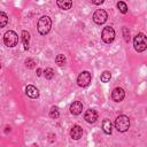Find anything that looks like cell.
<instances>
[{
	"mask_svg": "<svg viewBox=\"0 0 147 147\" xmlns=\"http://www.w3.org/2000/svg\"><path fill=\"white\" fill-rule=\"evenodd\" d=\"M51 26H52V20L48 17V16H41L38 21V24H37V29H38V32L42 36L47 34L51 30Z\"/></svg>",
	"mask_w": 147,
	"mask_h": 147,
	"instance_id": "obj_1",
	"label": "cell"
},
{
	"mask_svg": "<svg viewBox=\"0 0 147 147\" xmlns=\"http://www.w3.org/2000/svg\"><path fill=\"white\" fill-rule=\"evenodd\" d=\"M115 127L118 132H126L130 127V118L125 115H119L115 119Z\"/></svg>",
	"mask_w": 147,
	"mask_h": 147,
	"instance_id": "obj_2",
	"label": "cell"
},
{
	"mask_svg": "<svg viewBox=\"0 0 147 147\" xmlns=\"http://www.w3.org/2000/svg\"><path fill=\"white\" fill-rule=\"evenodd\" d=\"M133 46H134V49L138 53H141V52L146 51V48H147V39H146V36L144 33H138L134 37V39H133Z\"/></svg>",
	"mask_w": 147,
	"mask_h": 147,
	"instance_id": "obj_3",
	"label": "cell"
},
{
	"mask_svg": "<svg viewBox=\"0 0 147 147\" xmlns=\"http://www.w3.org/2000/svg\"><path fill=\"white\" fill-rule=\"evenodd\" d=\"M3 42L7 47H15L18 42V36L15 31L9 30L3 34Z\"/></svg>",
	"mask_w": 147,
	"mask_h": 147,
	"instance_id": "obj_4",
	"label": "cell"
},
{
	"mask_svg": "<svg viewBox=\"0 0 147 147\" xmlns=\"http://www.w3.org/2000/svg\"><path fill=\"white\" fill-rule=\"evenodd\" d=\"M101 38L106 44H110L114 41L115 39V30L111 26H106L103 28L102 32H101Z\"/></svg>",
	"mask_w": 147,
	"mask_h": 147,
	"instance_id": "obj_5",
	"label": "cell"
},
{
	"mask_svg": "<svg viewBox=\"0 0 147 147\" xmlns=\"http://www.w3.org/2000/svg\"><path fill=\"white\" fill-rule=\"evenodd\" d=\"M91 83V74L88 71H82L79 75H78V78H77V84L78 86L80 87H86L88 86Z\"/></svg>",
	"mask_w": 147,
	"mask_h": 147,
	"instance_id": "obj_6",
	"label": "cell"
},
{
	"mask_svg": "<svg viewBox=\"0 0 147 147\" xmlns=\"http://www.w3.org/2000/svg\"><path fill=\"white\" fill-rule=\"evenodd\" d=\"M107 18H108V14H107V11L105 9H98L93 14V21L96 24H100V25L103 24L107 21Z\"/></svg>",
	"mask_w": 147,
	"mask_h": 147,
	"instance_id": "obj_7",
	"label": "cell"
},
{
	"mask_svg": "<svg viewBox=\"0 0 147 147\" xmlns=\"http://www.w3.org/2000/svg\"><path fill=\"white\" fill-rule=\"evenodd\" d=\"M124 96H125V92H124V90H123L122 87H116V88H114V91L111 92V99H113L115 102H121V101H123Z\"/></svg>",
	"mask_w": 147,
	"mask_h": 147,
	"instance_id": "obj_8",
	"label": "cell"
},
{
	"mask_svg": "<svg viewBox=\"0 0 147 147\" xmlns=\"http://www.w3.org/2000/svg\"><path fill=\"white\" fill-rule=\"evenodd\" d=\"M82 136H83V129L79 125H74L70 130V137L74 140H78L82 138Z\"/></svg>",
	"mask_w": 147,
	"mask_h": 147,
	"instance_id": "obj_9",
	"label": "cell"
},
{
	"mask_svg": "<svg viewBox=\"0 0 147 147\" xmlns=\"http://www.w3.org/2000/svg\"><path fill=\"white\" fill-rule=\"evenodd\" d=\"M84 118L87 123H94L98 119V113L94 109H88V110H86Z\"/></svg>",
	"mask_w": 147,
	"mask_h": 147,
	"instance_id": "obj_10",
	"label": "cell"
},
{
	"mask_svg": "<svg viewBox=\"0 0 147 147\" xmlns=\"http://www.w3.org/2000/svg\"><path fill=\"white\" fill-rule=\"evenodd\" d=\"M25 93H26V95H28L29 98H31V99H36V98L39 96V91H38V88H37L36 86H33V85H28V86L25 87Z\"/></svg>",
	"mask_w": 147,
	"mask_h": 147,
	"instance_id": "obj_11",
	"label": "cell"
},
{
	"mask_svg": "<svg viewBox=\"0 0 147 147\" xmlns=\"http://www.w3.org/2000/svg\"><path fill=\"white\" fill-rule=\"evenodd\" d=\"M83 110V105L80 101H74L70 106V113L72 115H79Z\"/></svg>",
	"mask_w": 147,
	"mask_h": 147,
	"instance_id": "obj_12",
	"label": "cell"
},
{
	"mask_svg": "<svg viewBox=\"0 0 147 147\" xmlns=\"http://www.w3.org/2000/svg\"><path fill=\"white\" fill-rule=\"evenodd\" d=\"M56 3L62 10H68L72 6V0H56Z\"/></svg>",
	"mask_w": 147,
	"mask_h": 147,
	"instance_id": "obj_13",
	"label": "cell"
},
{
	"mask_svg": "<svg viewBox=\"0 0 147 147\" xmlns=\"http://www.w3.org/2000/svg\"><path fill=\"white\" fill-rule=\"evenodd\" d=\"M102 130H103V132H105L106 134H111L113 127H111V122H110V119H108V118L103 119V122H102Z\"/></svg>",
	"mask_w": 147,
	"mask_h": 147,
	"instance_id": "obj_14",
	"label": "cell"
},
{
	"mask_svg": "<svg viewBox=\"0 0 147 147\" xmlns=\"http://www.w3.org/2000/svg\"><path fill=\"white\" fill-rule=\"evenodd\" d=\"M21 37H22V42H23V45H24V49H29V41H30V33H29L28 31H25V30H23V31H22V34H21Z\"/></svg>",
	"mask_w": 147,
	"mask_h": 147,
	"instance_id": "obj_15",
	"label": "cell"
},
{
	"mask_svg": "<svg viewBox=\"0 0 147 147\" xmlns=\"http://www.w3.org/2000/svg\"><path fill=\"white\" fill-rule=\"evenodd\" d=\"M65 56L63 55V54H59L56 57H55V63L57 64V65H60V67H63L64 64H65Z\"/></svg>",
	"mask_w": 147,
	"mask_h": 147,
	"instance_id": "obj_16",
	"label": "cell"
},
{
	"mask_svg": "<svg viewBox=\"0 0 147 147\" xmlns=\"http://www.w3.org/2000/svg\"><path fill=\"white\" fill-rule=\"evenodd\" d=\"M7 23H8V16L3 11H0V28L6 26Z\"/></svg>",
	"mask_w": 147,
	"mask_h": 147,
	"instance_id": "obj_17",
	"label": "cell"
},
{
	"mask_svg": "<svg viewBox=\"0 0 147 147\" xmlns=\"http://www.w3.org/2000/svg\"><path fill=\"white\" fill-rule=\"evenodd\" d=\"M110 78H111V74L109 71H103L100 76V79L102 83H108L110 80Z\"/></svg>",
	"mask_w": 147,
	"mask_h": 147,
	"instance_id": "obj_18",
	"label": "cell"
},
{
	"mask_svg": "<svg viewBox=\"0 0 147 147\" xmlns=\"http://www.w3.org/2000/svg\"><path fill=\"white\" fill-rule=\"evenodd\" d=\"M49 116H51L53 119L59 118V116H60V111H59L57 107H52V108H51V110H49Z\"/></svg>",
	"mask_w": 147,
	"mask_h": 147,
	"instance_id": "obj_19",
	"label": "cell"
},
{
	"mask_svg": "<svg viewBox=\"0 0 147 147\" xmlns=\"http://www.w3.org/2000/svg\"><path fill=\"white\" fill-rule=\"evenodd\" d=\"M117 8H118V10H119L122 14H126V11H127V6H126V3H125L124 1L117 2Z\"/></svg>",
	"mask_w": 147,
	"mask_h": 147,
	"instance_id": "obj_20",
	"label": "cell"
},
{
	"mask_svg": "<svg viewBox=\"0 0 147 147\" xmlns=\"http://www.w3.org/2000/svg\"><path fill=\"white\" fill-rule=\"evenodd\" d=\"M44 74H45L46 79H52L53 76H54V71H53V69H51V68H46V69L44 70Z\"/></svg>",
	"mask_w": 147,
	"mask_h": 147,
	"instance_id": "obj_21",
	"label": "cell"
},
{
	"mask_svg": "<svg viewBox=\"0 0 147 147\" xmlns=\"http://www.w3.org/2000/svg\"><path fill=\"white\" fill-rule=\"evenodd\" d=\"M25 64H26V67H28L29 69H32V68L34 67L36 62H34L32 59H26V60H25Z\"/></svg>",
	"mask_w": 147,
	"mask_h": 147,
	"instance_id": "obj_22",
	"label": "cell"
},
{
	"mask_svg": "<svg viewBox=\"0 0 147 147\" xmlns=\"http://www.w3.org/2000/svg\"><path fill=\"white\" fill-rule=\"evenodd\" d=\"M123 34H124V39L125 41H129L130 40V32L126 28H123Z\"/></svg>",
	"mask_w": 147,
	"mask_h": 147,
	"instance_id": "obj_23",
	"label": "cell"
},
{
	"mask_svg": "<svg viewBox=\"0 0 147 147\" xmlns=\"http://www.w3.org/2000/svg\"><path fill=\"white\" fill-rule=\"evenodd\" d=\"M91 1H92V3H94V5H96V6H98V5H101L105 0H91Z\"/></svg>",
	"mask_w": 147,
	"mask_h": 147,
	"instance_id": "obj_24",
	"label": "cell"
},
{
	"mask_svg": "<svg viewBox=\"0 0 147 147\" xmlns=\"http://www.w3.org/2000/svg\"><path fill=\"white\" fill-rule=\"evenodd\" d=\"M41 72H42V70H41L40 68H38V69H37V76H40V75H41Z\"/></svg>",
	"mask_w": 147,
	"mask_h": 147,
	"instance_id": "obj_25",
	"label": "cell"
},
{
	"mask_svg": "<svg viewBox=\"0 0 147 147\" xmlns=\"http://www.w3.org/2000/svg\"><path fill=\"white\" fill-rule=\"evenodd\" d=\"M0 68H1V64H0Z\"/></svg>",
	"mask_w": 147,
	"mask_h": 147,
	"instance_id": "obj_26",
	"label": "cell"
}]
</instances>
